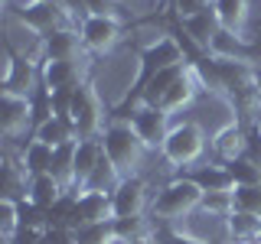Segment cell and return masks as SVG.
<instances>
[{
    "mask_svg": "<svg viewBox=\"0 0 261 244\" xmlns=\"http://www.w3.org/2000/svg\"><path fill=\"white\" fill-rule=\"evenodd\" d=\"M157 222L147 215H134V218H114V234L121 241H141V238H150Z\"/></svg>",
    "mask_w": 261,
    "mask_h": 244,
    "instance_id": "obj_27",
    "label": "cell"
},
{
    "mask_svg": "<svg viewBox=\"0 0 261 244\" xmlns=\"http://www.w3.org/2000/svg\"><path fill=\"white\" fill-rule=\"evenodd\" d=\"M225 166H228V173H232L235 186H258V182H261V169H258L251 160H245V157L225 163Z\"/></svg>",
    "mask_w": 261,
    "mask_h": 244,
    "instance_id": "obj_33",
    "label": "cell"
},
{
    "mask_svg": "<svg viewBox=\"0 0 261 244\" xmlns=\"http://www.w3.org/2000/svg\"><path fill=\"white\" fill-rule=\"evenodd\" d=\"M127 244H153L150 238H141V241H127Z\"/></svg>",
    "mask_w": 261,
    "mask_h": 244,
    "instance_id": "obj_39",
    "label": "cell"
},
{
    "mask_svg": "<svg viewBox=\"0 0 261 244\" xmlns=\"http://www.w3.org/2000/svg\"><path fill=\"white\" fill-rule=\"evenodd\" d=\"M75 244H111L118 234H114V222H101V225H82L72 231Z\"/></svg>",
    "mask_w": 261,
    "mask_h": 244,
    "instance_id": "obj_28",
    "label": "cell"
},
{
    "mask_svg": "<svg viewBox=\"0 0 261 244\" xmlns=\"http://www.w3.org/2000/svg\"><path fill=\"white\" fill-rule=\"evenodd\" d=\"M101 146H105L108 160L118 166V173L124 179L137 176V166H141L147 146L141 143V137L134 134L130 120H118V117H114L111 124L105 127V134H101Z\"/></svg>",
    "mask_w": 261,
    "mask_h": 244,
    "instance_id": "obj_2",
    "label": "cell"
},
{
    "mask_svg": "<svg viewBox=\"0 0 261 244\" xmlns=\"http://www.w3.org/2000/svg\"><path fill=\"white\" fill-rule=\"evenodd\" d=\"M186 176L202 189V195L206 192H232L235 189V179H232L225 163H206V166H196L193 173H186Z\"/></svg>",
    "mask_w": 261,
    "mask_h": 244,
    "instance_id": "obj_14",
    "label": "cell"
},
{
    "mask_svg": "<svg viewBox=\"0 0 261 244\" xmlns=\"http://www.w3.org/2000/svg\"><path fill=\"white\" fill-rule=\"evenodd\" d=\"M30 127H36V101L27 95L0 92V130H4V137L16 140Z\"/></svg>",
    "mask_w": 261,
    "mask_h": 244,
    "instance_id": "obj_6",
    "label": "cell"
},
{
    "mask_svg": "<svg viewBox=\"0 0 261 244\" xmlns=\"http://www.w3.org/2000/svg\"><path fill=\"white\" fill-rule=\"evenodd\" d=\"M79 33H82V43H85V52L105 55L121 43L124 20H121V16H85Z\"/></svg>",
    "mask_w": 261,
    "mask_h": 244,
    "instance_id": "obj_7",
    "label": "cell"
},
{
    "mask_svg": "<svg viewBox=\"0 0 261 244\" xmlns=\"http://www.w3.org/2000/svg\"><path fill=\"white\" fill-rule=\"evenodd\" d=\"M82 52H85V43H82V33L75 26L56 29L46 39H39V55L49 62H75Z\"/></svg>",
    "mask_w": 261,
    "mask_h": 244,
    "instance_id": "obj_10",
    "label": "cell"
},
{
    "mask_svg": "<svg viewBox=\"0 0 261 244\" xmlns=\"http://www.w3.org/2000/svg\"><path fill=\"white\" fill-rule=\"evenodd\" d=\"M53 146L49 143H43V140H33L23 146V153H20V166L27 169V176L33 179V176H43V173H49V163H53Z\"/></svg>",
    "mask_w": 261,
    "mask_h": 244,
    "instance_id": "obj_23",
    "label": "cell"
},
{
    "mask_svg": "<svg viewBox=\"0 0 261 244\" xmlns=\"http://www.w3.org/2000/svg\"><path fill=\"white\" fill-rule=\"evenodd\" d=\"M179 26H183L186 39H190L199 52H206V55H209V46H212V39H216V33L222 29L212 7H206L202 13H193V16H186V20H179Z\"/></svg>",
    "mask_w": 261,
    "mask_h": 244,
    "instance_id": "obj_13",
    "label": "cell"
},
{
    "mask_svg": "<svg viewBox=\"0 0 261 244\" xmlns=\"http://www.w3.org/2000/svg\"><path fill=\"white\" fill-rule=\"evenodd\" d=\"M232 199H235V211H251V215H261V182L258 186H235Z\"/></svg>",
    "mask_w": 261,
    "mask_h": 244,
    "instance_id": "obj_31",
    "label": "cell"
},
{
    "mask_svg": "<svg viewBox=\"0 0 261 244\" xmlns=\"http://www.w3.org/2000/svg\"><path fill=\"white\" fill-rule=\"evenodd\" d=\"M36 81L43 85V69H36V62L27 59V55H20L13 65V72H10V78L4 81V92H13V95H27L36 88Z\"/></svg>",
    "mask_w": 261,
    "mask_h": 244,
    "instance_id": "obj_19",
    "label": "cell"
},
{
    "mask_svg": "<svg viewBox=\"0 0 261 244\" xmlns=\"http://www.w3.org/2000/svg\"><path fill=\"white\" fill-rule=\"evenodd\" d=\"M43 69V92H59V88H75L79 85V65L75 62H39Z\"/></svg>",
    "mask_w": 261,
    "mask_h": 244,
    "instance_id": "obj_20",
    "label": "cell"
},
{
    "mask_svg": "<svg viewBox=\"0 0 261 244\" xmlns=\"http://www.w3.org/2000/svg\"><path fill=\"white\" fill-rule=\"evenodd\" d=\"M150 241L153 244H209V241L196 238V234H190V231H176L173 225H160V222H157V228H153Z\"/></svg>",
    "mask_w": 261,
    "mask_h": 244,
    "instance_id": "obj_30",
    "label": "cell"
},
{
    "mask_svg": "<svg viewBox=\"0 0 261 244\" xmlns=\"http://www.w3.org/2000/svg\"><path fill=\"white\" fill-rule=\"evenodd\" d=\"M105 157V146L101 140H79L75 143V195L85 189L88 176L95 173V166Z\"/></svg>",
    "mask_w": 261,
    "mask_h": 244,
    "instance_id": "obj_18",
    "label": "cell"
},
{
    "mask_svg": "<svg viewBox=\"0 0 261 244\" xmlns=\"http://www.w3.org/2000/svg\"><path fill=\"white\" fill-rule=\"evenodd\" d=\"M173 7H176L179 20H186V16H193V13H202L212 4H209V0H173Z\"/></svg>",
    "mask_w": 261,
    "mask_h": 244,
    "instance_id": "obj_37",
    "label": "cell"
},
{
    "mask_svg": "<svg viewBox=\"0 0 261 244\" xmlns=\"http://www.w3.org/2000/svg\"><path fill=\"white\" fill-rule=\"evenodd\" d=\"M75 143L59 146V150L53 153V163H49V176H53L65 192H75Z\"/></svg>",
    "mask_w": 261,
    "mask_h": 244,
    "instance_id": "obj_21",
    "label": "cell"
},
{
    "mask_svg": "<svg viewBox=\"0 0 261 244\" xmlns=\"http://www.w3.org/2000/svg\"><path fill=\"white\" fill-rule=\"evenodd\" d=\"M33 137H36V140H43V143H49L53 150H59V146H65V143H75L79 140L72 120L69 117H56V114H53V117H46L43 124L33 127Z\"/></svg>",
    "mask_w": 261,
    "mask_h": 244,
    "instance_id": "obj_17",
    "label": "cell"
},
{
    "mask_svg": "<svg viewBox=\"0 0 261 244\" xmlns=\"http://www.w3.org/2000/svg\"><path fill=\"white\" fill-rule=\"evenodd\" d=\"M228 244H261V215L251 211H232L225 218Z\"/></svg>",
    "mask_w": 261,
    "mask_h": 244,
    "instance_id": "obj_16",
    "label": "cell"
},
{
    "mask_svg": "<svg viewBox=\"0 0 261 244\" xmlns=\"http://www.w3.org/2000/svg\"><path fill=\"white\" fill-rule=\"evenodd\" d=\"M235 192V189H232ZM232 192H206L202 195V211L206 215H216V218H228L235 211V199H232Z\"/></svg>",
    "mask_w": 261,
    "mask_h": 244,
    "instance_id": "obj_29",
    "label": "cell"
},
{
    "mask_svg": "<svg viewBox=\"0 0 261 244\" xmlns=\"http://www.w3.org/2000/svg\"><path fill=\"white\" fill-rule=\"evenodd\" d=\"M20 225H23L20 202H13V199H0V228H4V241H10Z\"/></svg>",
    "mask_w": 261,
    "mask_h": 244,
    "instance_id": "obj_32",
    "label": "cell"
},
{
    "mask_svg": "<svg viewBox=\"0 0 261 244\" xmlns=\"http://www.w3.org/2000/svg\"><path fill=\"white\" fill-rule=\"evenodd\" d=\"M121 179H124V176L118 173V166H114V163L108 160V153H105L101 163L95 166V173L88 176V182H85V189H82V192H108L111 195L121 186Z\"/></svg>",
    "mask_w": 261,
    "mask_h": 244,
    "instance_id": "obj_24",
    "label": "cell"
},
{
    "mask_svg": "<svg viewBox=\"0 0 261 244\" xmlns=\"http://www.w3.org/2000/svg\"><path fill=\"white\" fill-rule=\"evenodd\" d=\"M101 222H114V205L108 192H79L72 202V215L65 228L75 231L82 225H101Z\"/></svg>",
    "mask_w": 261,
    "mask_h": 244,
    "instance_id": "obj_9",
    "label": "cell"
},
{
    "mask_svg": "<svg viewBox=\"0 0 261 244\" xmlns=\"http://www.w3.org/2000/svg\"><path fill=\"white\" fill-rule=\"evenodd\" d=\"M245 140H248V127H242V124H235V120H232V124H225L216 134L212 150H216V157L222 160V163H232V160L245 157Z\"/></svg>",
    "mask_w": 261,
    "mask_h": 244,
    "instance_id": "obj_15",
    "label": "cell"
},
{
    "mask_svg": "<svg viewBox=\"0 0 261 244\" xmlns=\"http://www.w3.org/2000/svg\"><path fill=\"white\" fill-rule=\"evenodd\" d=\"M62 7H65V13H69V20H72V26H82V20L88 16V4L85 0H62Z\"/></svg>",
    "mask_w": 261,
    "mask_h": 244,
    "instance_id": "obj_38",
    "label": "cell"
},
{
    "mask_svg": "<svg viewBox=\"0 0 261 244\" xmlns=\"http://www.w3.org/2000/svg\"><path fill=\"white\" fill-rule=\"evenodd\" d=\"M209 4H216V0H209Z\"/></svg>",
    "mask_w": 261,
    "mask_h": 244,
    "instance_id": "obj_41",
    "label": "cell"
},
{
    "mask_svg": "<svg viewBox=\"0 0 261 244\" xmlns=\"http://www.w3.org/2000/svg\"><path fill=\"white\" fill-rule=\"evenodd\" d=\"M4 199L13 202H30V176L20 163H7L4 166Z\"/></svg>",
    "mask_w": 261,
    "mask_h": 244,
    "instance_id": "obj_26",
    "label": "cell"
},
{
    "mask_svg": "<svg viewBox=\"0 0 261 244\" xmlns=\"http://www.w3.org/2000/svg\"><path fill=\"white\" fill-rule=\"evenodd\" d=\"M62 195H65V189L59 182H56L49 173H43V176H33L30 179V205H36V208H43V211H49V208H56L62 202Z\"/></svg>",
    "mask_w": 261,
    "mask_h": 244,
    "instance_id": "obj_22",
    "label": "cell"
},
{
    "mask_svg": "<svg viewBox=\"0 0 261 244\" xmlns=\"http://www.w3.org/2000/svg\"><path fill=\"white\" fill-rule=\"evenodd\" d=\"M111 205H114V218H134V215H147V186L141 176L121 179V186L111 192Z\"/></svg>",
    "mask_w": 261,
    "mask_h": 244,
    "instance_id": "obj_11",
    "label": "cell"
},
{
    "mask_svg": "<svg viewBox=\"0 0 261 244\" xmlns=\"http://www.w3.org/2000/svg\"><path fill=\"white\" fill-rule=\"evenodd\" d=\"M88 4V16H121L118 0H85Z\"/></svg>",
    "mask_w": 261,
    "mask_h": 244,
    "instance_id": "obj_36",
    "label": "cell"
},
{
    "mask_svg": "<svg viewBox=\"0 0 261 244\" xmlns=\"http://www.w3.org/2000/svg\"><path fill=\"white\" fill-rule=\"evenodd\" d=\"M245 160H251L261 169V120H251L248 140H245Z\"/></svg>",
    "mask_w": 261,
    "mask_h": 244,
    "instance_id": "obj_35",
    "label": "cell"
},
{
    "mask_svg": "<svg viewBox=\"0 0 261 244\" xmlns=\"http://www.w3.org/2000/svg\"><path fill=\"white\" fill-rule=\"evenodd\" d=\"M209 59H219V62H245V65H251V59H255V46L245 43L242 33L219 29L216 39H212V46H209Z\"/></svg>",
    "mask_w": 261,
    "mask_h": 244,
    "instance_id": "obj_12",
    "label": "cell"
},
{
    "mask_svg": "<svg viewBox=\"0 0 261 244\" xmlns=\"http://www.w3.org/2000/svg\"><path fill=\"white\" fill-rule=\"evenodd\" d=\"M13 16H16V20H20L36 39H46L49 33L72 26L65 7H62V4H53V0H20V7L13 10Z\"/></svg>",
    "mask_w": 261,
    "mask_h": 244,
    "instance_id": "obj_5",
    "label": "cell"
},
{
    "mask_svg": "<svg viewBox=\"0 0 261 244\" xmlns=\"http://www.w3.org/2000/svg\"><path fill=\"white\" fill-rule=\"evenodd\" d=\"M46 234H49L46 225H20L16 234L4 244H46Z\"/></svg>",
    "mask_w": 261,
    "mask_h": 244,
    "instance_id": "obj_34",
    "label": "cell"
},
{
    "mask_svg": "<svg viewBox=\"0 0 261 244\" xmlns=\"http://www.w3.org/2000/svg\"><path fill=\"white\" fill-rule=\"evenodd\" d=\"M53 4H62V0H53Z\"/></svg>",
    "mask_w": 261,
    "mask_h": 244,
    "instance_id": "obj_40",
    "label": "cell"
},
{
    "mask_svg": "<svg viewBox=\"0 0 261 244\" xmlns=\"http://www.w3.org/2000/svg\"><path fill=\"white\" fill-rule=\"evenodd\" d=\"M163 160L170 166H193L199 163V157L206 153V134L196 120H183V124H173L167 134V140L160 146Z\"/></svg>",
    "mask_w": 261,
    "mask_h": 244,
    "instance_id": "obj_3",
    "label": "cell"
},
{
    "mask_svg": "<svg viewBox=\"0 0 261 244\" xmlns=\"http://www.w3.org/2000/svg\"><path fill=\"white\" fill-rule=\"evenodd\" d=\"M202 205V189L193 182L190 176H176L160 189V195L150 202V215L160 225H173L179 218H186L190 211Z\"/></svg>",
    "mask_w": 261,
    "mask_h": 244,
    "instance_id": "obj_1",
    "label": "cell"
},
{
    "mask_svg": "<svg viewBox=\"0 0 261 244\" xmlns=\"http://www.w3.org/2000/svg\"><path fill=\"white\" fill-rule=\"evenodd\" d=\"M212 10L219 16V26L222 29H232V33H242L245 20H248V0H216Z\"/></svg>",
    "mask_w": 261,
    "mask_h": 244,
    "instance_id": "obj_25",
    "label": "cell"
},
{
    "mask_svg": "<svg viewBox=\"0 0 261 244\" xmlns=\"http://www.w3.org/2000/svg\"><path fill=\"white\" fill-rule=\"evenodd\" d=\"M69 120H72V127H75L79 140H101V134H105V114H101L98 92L88 85V81H79L75 92H72Z\"/></svg>",
    "mask_w": 261,
    "mask_h": 244,
    "instance_id": "obj_4",
    "label": "cell"
},
{
    "mask_svg": "<svg viewBox=\"0 0 261 244\" xmlns=\"http://www.w3.org/2000/svg\"><path fill=\"white\" fill-rule=\"evenodd\" d=\"M130 127H134V134L141 137V143L147 150H160L163 140H167L170 134V114H163L160 108H153V104H137L134 111L127 114Z\"/></svg>",
    "mask_w": 261,
    "mask_h": 244,
    "instance_id": "obj_8",
    "label": "cell"
}]
</instances>
